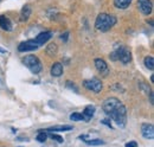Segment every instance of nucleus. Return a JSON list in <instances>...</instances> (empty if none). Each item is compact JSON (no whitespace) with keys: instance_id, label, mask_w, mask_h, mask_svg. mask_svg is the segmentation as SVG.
Returning <instances> with one entry per match:
<instances>
[{"instance_id":"nucleus-1","label":"nucleus","mask_w":154,"mask_h":147,"mask_svg":"<svg viewBox=\"0 0 154 147\" xmlns=\"http://www.w3.org/2000/svg\"><path fill=\"white\" fill-rule=\"evenodd\" d=\"M116 17L114 14H108V13H101L98 14L95 21V27L98 31L107 32L109 31L116 24Z\"/></svg>"},{"instance_id":"nucleus-2","label":"nucleus","mask_w":154,"mask_h":147,"mask_svg":"<svg viewBox=\"0 0 154 147\" xmlns=\"http://www.w3.org/2000/svg\"><path fill=\"white\" fill-rule=\"evenodd\" d=\"M108 116H109V119H112L115 122L120 128H123L126 126V122H127V109L122 105V102L112 110L108 114Z\"/></svg>"},{"instance_id":"nucleus-3","label":"nucleus","mask_w":154,"mask_h":147,"mask_svg":"<svg viewBox=\"0 0 154 147\" xmlns=\"http://www.w3.org/2000/svg\"><path fill=\"white\" fill-rule=\"evenodd\" d=\"M109 57H110V59H113V61H120L123 64H128L132 61V54H131L129 49L126 48V46H119L115 51H113L110 54Z\"/></svg>"},{"instance_id":"nucleus-4","label":"nucleus","mask_w":154,"mask_h":147,"mask_svg":"<svg viewBox=\"0 0 154 147\" xmlns=\"http://www.w3.org/2000/svg\"><path fill=\"white\" fill-rule=\"evenodd\" d=\"M23 63L25 67L30 69V71L33 74H39L43 69V65L39 61V58L35 55H27L23 58Z\"/></svg>"},{"instance_id":"nucleus-5","label":"nucleus","mask_w":154,"mask_h":147,"mask_svg":"<svg viewBox=\"0 0 154 147\" xmlns=\"http://www.w3.org/2000/svg\"><path fill=\"white\" fill-rule=\"evenodd\" d=\"M83 86H84L85 89H88V90H90L93 92H100L102 90V87H103L102 82L96 77H94L91 80H85L83 82Z\"/></svg>"},{"instance_id":"nucleus-6","label":"nucleus","mask_w":154,"mask_h":147,"mask_svg":"<svg viewBox=\"0 0 154 147\" xmlns=\"http://www.w3.org/2000/svg\"><path fill=\"white\" fill-rule=\"evenodd\" d=\"M137 7L142 14L148 16L152 12L153 2H152V0H137Z\"/></svg>"},{"instance_id":"nucleus-7","label":"nucleus","mask_w":154,"mask_h":147,"mask_svg":"<svg viewBox=\"0 0 154 147\" xmlns=\"http://www.w3.org/2000/svg\"><path fill=\"white\" fill-rule=\"evenodd\" d=\"M39 46L35 43V40H26V42H23L20 43L19 46H18V50L20 52H26V51H35L37 50Z\"/></svg>"},{"instance_id":"nucleus-8","label":"nucleus","mask_w":154,"mask_h":147,"mask_svg":"<svg viewBox=\"0 0 154 147\" xmlns=\"http://www.w3.org/2000/svg\"><path fill=\"white\" fill-rule=\"evenodd\" d=\"M141 133H142V136L146 138V139H153L154 138V128L152 124H143L141 126Z\"/></svg>"},{"instance_id":"nucleus-9","label":"nucleus","mask_w":154,"mask_h":147,"mask_svg":"<svg viewBox=\"0 0 154 147\" xmlns=\"http://www.w3.org/2000/svg\"><path fill=\"white\" fill-rule=\"evenodd\" d=\"M51 37H52V32H50V31L40 32L38 36L36 37V39H33V40H35V43H36L38 46H40V45H43L44 43H46Z\"/></svg>"},{"instance_id":"nucleus-10","label":"nucleus","mask_w":154,"mask_h":147,"mask_svg":"<svg viewBox=\"0 0 154 147\" xmlns=\"http://www.w3.org/2000/svg\"><path fill=\"white\" fill-rule=\"evenodd\" d=\"M95 67H96V69L102 74L103 76L108 75V65H107V63H106L103 59L96 58V59H95Z\"/></svg>"},{"instance_id":"nucleus-11","label":"nucleus","mask_w":154,"mask_h":147,"mask_svg":"<svg viewBox=\"0 0 154 147\" xmlns=\"http://www.w3.org/2000/svg\"><path fill=\"white\" fill-rule=\"evenodd\" d=\"M0 27L5 31H11L12 30V23L6 16H0Z\"/></svg>"},{"instance_id":"nucleus-12","label":"nucleus","mask_w":154,"mask_h":147,"mask_svg":"<svg viewBox=\"0 0 154 147\" xmlns=\"http://www.w3.org/2000/svg\"><path fill=\"white\" fill-rule=\"evenodd\" d=\"M62 74H63V65H62L59 62L55 63V64L51 67V75H52L54 77H59Z\"/></svg>"},{"instance_id":"nucleus-13","label":"nucleus","mask_w":154,"mask_h":147,"mask_svg":"<svg viewBox=\"0 0 154 147\" xmlns=\"http://www.w3.org/2000/svg\"><path fill=\"white\" fill-rule=\"evenodd\" d=\"M31 14V6L30 5H25L20 12V21H26L27 19L30 18Z\"/></svg>"},{"instance_id":"nucleus-14","label":"nucleus","mask_w":154,"mask_h":147,"mask_svg":"<svg viewBox=\"0 0 154 147\" xmlns=\"http://www.w3.org/2000/svg\"><path fill=\"white\" fill-rule=\"evenodd\" d=\"M95 114V107L94 106H87L83 111V116H84V121H89L93 115Z\"/></svg>"},{"instance_id":"nucleus-15","label":"nucleus","mask_w":154,"mask_h":147,"mask_svg":"<svg viewBox=\"0 0 154 147\" xmlns=\"http://www.w3.org/2000/svg\"><path fill=\"white\" fill-rule=\"evenodd\" d=\"M72 126H69V125H65V126H54V127H50V128H46V132H66V130H71Z\"/></svg>"},{"instance_id":"nucleus-16","label":"nucleus","mask_w":154,"mask_h":147,"mask_svg":"<svg viewBox=\"0 0 154 147\" xmlns=\"http://www.w3.org/2000/svg\"><path fill=\"white\" fill-rule=\"evenodd\" d=\"M131 4H132V0H114V5L120 10H125L129 7Z\"/></svg>"},{"instance_id":"nucleus-17","label":"nucleus","mask_w":154,"mask_h":147,"mask_svg":"<svg viewBox=\"0 0 154 147\" xmlns=\"http://www.w3.org/2000/svg\"><path fill=\"white\" fill-rule=\"evenodd\" d=\"M145 65L146 68H148L149 70H153L154 69V58L152 56H147L145 58Z\"/></svg>"},{"instance_id":"nucleus-18","label":"nucleus","mask_w":154,"mask_h":147,"mask_svg":"<svg viewBox=\"0 0 154 147\" xmlns=\"http://www.w3.org/2000/svg\"><path fill=\"white\" fill-rule=\"evenodd\" d=\"M70 119L72 121H82V120H84V116L82 113H72L70 115Z\"/></svg>"},{"instance_id":"nucleus-19","label":"nucleus","mask_w":154,"mask_h":147,"mask_svg":"<svg viewBox=\"0 0 154 147\" xmlns=\"http://www.w3.org/2000/svg\"><path fill=\"white\" fill-rule=\"evenodd\" d=\"M46 52L51 56L56 55V52H57V45H56V44H50V45L48 46V49H46Z\"/></svg>"},{"instance_id":"nucleus-20","label":"nucleus","mask_w":154,"mask_h":147,"mask_svg":"<svg viewBox=\"0 0 154 147\" xmlns=\"http://www.w3.org/2000/svg\"><path fill=\"white\" fill-rule=\"evenodd\" d=\"M87 144H88V145H90V146H98V145H103V144H104V141L98 140V139H95V140H88V141H87Z\"/></svg>"},{"instance_id":"nucleus-21","label":"nucleus","mask_w":154,"mask_h":147,"mask_svg":"<svg viewBox=\"0 0 154 147\" xmlns=\"http://www.w3.org/2000/svg\"><path fill=\"white\" fill-rule=\"evenodd\" d=\"M46 138H48V135L44 132H40L38 135H37V140H38L39 142H45L46 141Z\"/></svg>"},{"instance_id":"nucleus-22","label":"nucleus","mask_w":154,"mask_h":147,"mask_svg":"<svg viewBox=\"0 0 154 147\" xmlns=\"http://www.w3.org/2000/svg\"><path fill=\"white\" fill-rule=\"evenodd\" d=\"M50 138L52 139V140H55V141H57L59 144H62L63 141H64V139L60 136V135H57V134H55V133H52V134H50Z\"/></svg>"},{"instance_id":"nucleus-23","label":"nucleus","mask_w":154,"mask_h":147,"mask_svg":"<svg viewBox=\"0 0 154 147\" xmlns=\"http://www.w3.org/2000/svg\"><path fill=\"white\" fill-rule=\"evenodd\" d=\"M66 87H68V88H70V89H74V92H78V88H77L74 83H71L70 81H68V82H66Z\"/></svg>"},{"instance_id":"nucleus-24","label":"nucleus","mask_w":154,"mask_h":147,"mask_svg":"<svg viewBox=\"0 0 154 147\" xmlns=\"http://www.w3.org/2000/svg\"><path fill=\"white\" fill-rule=\"evenodd\" d=\"M101 124H103V125H107L109 128H113V127H112V122H110V119H106V120H102V121H101Z\"/></svg>"},{"instance_id":"nucleus-25","label":"nucleus","mask_w":154,"mask_h":147,"mask_svg":"<svg viewBox=\"0 0 154 147\" xmlns=\"http://www.w3.org/2000/svg\"><path fill=\"white\" fill-rule=\"evenodd\" d=\"M68 37H69V32H65L64 35L60 36V39H62L63 42H68Z\"/></svg>"},{"instance_id":"nucleus-26","label":"nucleus","mask_w":154,"mask_h":147,"mask_svg":"<svg viewBox=\"0 0 154 147\" xmlns=\"http://www.w3.org/2000/svg\"><path fill=\"white\" fill-rule=\"evenodd\" d=\"M126 147H137V144L135 141H131V142H127Z\"/></svg>"},{"instance_id":"nucleus-27","label":"nucleus","mask_w":154,"mask_h":147,"mask_svg":"<svg viewBox=\"0 0 154 147\" xmlns=\"http://www.w3.org/2000/svg\"><path fill=\"white\" fill-rule=\"evenodd\" d=\"M79 139H81V140H83V141H85V142H87V141H88V140H89V136H88V135H79Z\"/></svg>"},{"instance_id":"nucleus-28","label":"nucleus","mask_w":154,"mask_h":147,"mask_svg":"<svg viewBox=\"0 0 154 147\" xmlns=\"http://www.w3.org/2000/svg\"><path fill=\"white\" fill-rule=\"evenodd\" d=\"M7 51L5 50V49H2V48H0V54H6Z\"/></svg>"},{"instance_id":"nucleus-29","label":"nucleus","mask_w":154,"mask_h":147,"mask_svg":"<svg viewBox=\"0 0 154 147\" xmlns=\"http://www.w3.org/2000/svg\"><path fill=\"white\" fill-rule=\"evenodd\" d=\"M151 82H152V83H154V77H153V76H151Z\"/></svg>"}]
</instances>
